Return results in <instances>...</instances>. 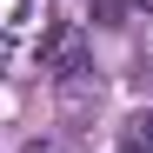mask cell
<instances>
[{"mask_svg":"<svg viewBox=\"0 0 153 153\" xmlns=\"http://www.w3.org/2000/svg\"><path fill=\"white\" fill-rule=\"evenodd\" d=\"M27 153H67V146H53V140H47V146H40V140H33V146H27Z\"/></svg>","mask_w":153,"mask_h":153,"instance_id":"277c9868","label":"cell"},{"mask_svg":"<svg viewBox=\"0 0 153 153\" xmlns=\"http://www.w3.org/2000/svg\"><path fill=\"white\" fill-rule=\"evenodd\" d=\"M53 40V0H0V60L47 53Z\"/></svg>","mask_w":153,"mask_h":153,"instance_id":"6da1fadb","label":"cell"},{"mask_svg":"<svg viewBox=\"0 0 153 153\" xmlns=\"http://www.w3.org/2000/svg\"><path fill=\"white\" fill-rule=\"evenodd\" d=\"M120 153H153V107L126 113V126H120Z\"/></svg>","mask_w":153,"mask_h":153,"instance_id":"7a4b0ae2","label":"cell"},{"mask_svg":"<svg viewBox=\"0 0 153 153\" xmlns=\"http://www.w3.org/2000/svg\"><path fill=\"white\" fill-rule=\"evenodd\" d=\"M140 80L153 87V47H146V53H140Z\"/></svg>","mask_w":153,"mask_h":153,"instance_id":"3957f363","label":"cell"},{"mask_svg":"<svg viewBox=\"0 0 153 153\" xmlns=\"http://www.w3.org/2000/svg\"><path fill=\"white\" fill-rule=\"evenodd\" d=\"M126 7H140V13H153V0H126Z\"/></svg>","mask_w":153,"mask_h":153,"instance_id":"5b68a950","label":"cell"}]
</instances>
